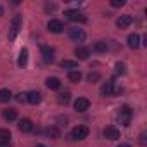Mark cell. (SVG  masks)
<instances>
[{
    "mask_svg": "<svg viewBox=\"0 0 147 147\" xmlns=\"http://www.w3.org/2000/svg\"><path fill=\"white\" fill-rule=\"evenodd\" d=\"M21 24H23V18H21V14H16V16L12 18L11 30H9V35H7L9 42H14V40H16V36H18V33H19V28H21Z\"/></svg>",
    "mask_w": 147,
    "mask_h": 147,
    "instance_id": "1",
    "label": "cell"
},
{
    "mask_svg": "<svg viewBox=\"0 0 147 147\" xmlns=\"http://www.w3.org/2000/svg\"><path fill=\"white\" fill-rule=\"evenodd\" d=\"M88 133H90V130H88L85 125H78V126H75V128H73V131H71V137L75 138V140H85V138L88 137Z\"/></svg>",
    "mask_w": 147,
    "mask_h": 147,
    "instance_id": "2",
    "label": "cell"
},
{
    "mask_svg": "<svg viewBox=\"0 0 147 147\" xmlns=\"http://www.w3.org/2000/svg\"><path fill=\"white\" fill-rule=\"evenodd\" d=\"M64 16H66L69 21H73V23H87L85 14H83V12H80V11H75V9L66 11V12H64Z\"/></svg>",
    "mask_w": 147,
    "mask_h": 147,
    "instance_id": "3",
    "label": "cell"
},
{
    "mask_svg": "<svg viewBox=\"0 0 147 147\" xmlns=\"http://www.w3.org/2000/svg\"><path fill=\"white\" fill-rule=\"evenodd\" d=\"M131 109L128 107V106H123L121 109H119V113H118V121L121 123V125H125V126H128L130 125V119H131Z\"/></svg>",
    "mask_w": 147,
    "mask_h": 147,
    "instance_id": "4",
    "label": "cell"
},
{
    "mask_svg": "<svg viewBox=\"0 0 147 147\" xmlns=\"http://www.w3.org/2000/svg\"><path fill=\"white\" fill-rule=\"evenodd\" d=\"M69 38H71L73 42H85L87 33H85L82 28L75 26V28H69Z\"/></svg>",
    "mask_w": 147,
    "mask_h": 147,
    "instance_id": "5",
    "label": "cell"
},
{
    "mask_svg": "<svg viewBox=\"0 0 147 147\" xmlns=\"http://www.w3.org/2000/svg\"><path fill=\"white\" fill-rule=\"evenodd\" d=\"M47 30L50 33H62L64 31V23L59 21V19H50L49 24H47Z\"/></svg>",
    "mask_w": 147,
    "mask_h": 147,
    "instance_id": "6",
    "label": "cell"
},
{
    "mask_svg": "<svg viewBox=\"0 0 147 147\" xmlns=\"http://www.w3.org/2000/svg\"><path fill=\"white\" fill-rule=\"evenodd\" d=\"M88 107H90V100H88V99H85V97H78V99L75 100V111H78V113H85V111H88Z\"/></svg>",
    "mask_w": 147,
    "mask_h": 147,
    "instance_id": "7",
    "label": "cell"
},
{
    "mask_svg": "<svg viewBox=\"0 0 147 147\" xmlns=\"http://www.w3.org/2000/svg\"><path fill=\"white\" fill-rule=\"evenodd\" d=\"M102 133H104V137H106L107 140H118V138L121 137V133H119V130H118L116 126H106Z\"/></svg>",
    "mask_w": 147,
    "mask_h": 147,
    "instance_id": "8",
    "label": "cell"
},
{
    "mask_svg": "<svg viewBox=\"0 0 147 147\" xmlns=\"http://www.w3.org/2000/svg\"><path fill=\"white\" fill-rule=\"evenodd\" d=\"M131 23H133V18H131V16H128V14H123V16H119V18L116 19V26H118L119 30L128 28Z\"/></svg>",
    "mask_w": 147,
    "mask_h": 147,
    "instance_id": "9",
    "label": "cell"
},
{
    "mask_svg": "<svg viewBox=\"0 0 147 147\" xmlns=\"http://www.w3.org/2000/svg\"><path fill=\"white\" fill-rule=\"evenodd\" d=\"M40 52H42L45 62H54V49H52V47H49V45H42V47H40Z\"/></svg>",
    "mask_w": 147,
    "mask_h": 147,
    "instance_id": "10",
    "label": "cell"
},
{
    "mask_svg": "<svg viewBox=\"0 0 147 147\" xmlns=\"http://www.w3.org/2000/svg\"><path fill=\"white\" fill-rule=\"evenodd\" d=\"M100 94H102L104 97H109V95L116 94V90H114V82H113V80H109V82L102 83V87H100Z\"/></svg>",
    "mask_w": 147,
    "mask_h": 147,
    "instance_id": "11",
    "label": "cell"
},
{
    "mask_svg": "<svg viewBox=\"0 0 147 147\" xmlns=\"http://www.w3.org/2000/svg\"><path fill=\"white\" fill-rule=\"evenodd\" d=\"M40 100H42V95H40V92H36V90H31V92H28V94H26V102H30V104L36 106V104H40Z\"/></svg>",
    "mask_w": 147,
    "mask_h": 147,
    "instance_id": "12",
    "label": "cell"
},
{
    "mask_svg": "<svg viewBox=\"0 0 147 147\" xmlns=\"http://www.w3.org/2000/svg\"><path fill=\"white\" fill-rule=\"evenodd\" d=\"M18 128H19L23 133H30V131H33V123H31V119H28V118H23V119L19 121Z\"/></svg>",
    "mask_w": 147,
    "mask_h": 147,
    "instance_id": "13",
    "label": "cell"
},
{
    "mask_svg": "<svg viewBox=\"0 0 147 147\" xmlns=\"http://www.w3.org/2000/svg\"><path fill=\"white\" fill-rule=\"evenodd\" d=\"M128 47H130L131 50H137V49L140 47V36H138L137 33L128 35Z\"/></svg>",
    "mask_w": 147,
    "mask_h": 147,
    "instance_id": "14",
    "label": "cell"
},
{
    "mask_svg": "<svg viewBox=\"0 0 147 147\" xmlns=\"http://www.w3.org/2000/svg\"><path fill=\"white\" fill-rule=\"evenodd\" d=\"M11 138H12V135H11L9 130L0 128V145H9L11 144Z\"/></svg>",
    "mask_w": 147,
    "mask_h": 147,
    "instance_id": "15",
    "label": "cell"
},
{
    "mask_svg": "<svg viewBox=\"0 0 147 147\" xmlns=\"http://www.w3.org/2000/svg\"><path fill=\"white\" fill-rule=\"evenodd\" d=\"M75 55H76L78 59H82V61H87L88 55H90V50H88L87 47H76V49H75Z\"/></svg>",
    "mask_w": 147,
    "mask_h": 147,
    "instance_id": "16",
    "label": "cell"
},
{
    "mask_svg": "<svg viewBox=\"0 0 147 147\" xmlns=\"http://www.w3.org/2000/svg\"><path fill=\"white\" fill-rule=\"evenodd\" d=\"M45 85H47V88H50V90H57V88H61V80L55 78V76H52V78H47V80H45Z\"/></svg>",
    "mask_w": 147,
    "mask_h": 147,
    "instance_id": "17",
    "label": "cell"
},
{
    "mask_svg": "<svg viewBox=\"0 0 147 147\" xmlns=\"http://www.w3.org/2000/svg\"><path fill=\"white\" fill-rule=\"evenodd\" d=\"M28 64V49H23L19 52V57H18V66L19 67H24Z\"/></svg>",
    "mask_w": 147,
    "mask_h": 147,
    "instance_id": "18",
    "label": "cell"
},
{
    "mask_svg": "<svg viewBox=\"0 0 147 147\" xmlns=\"http://www.w3.org/2000/svg\"><path fill=\"white\" fill-rule=\"evenodd\" d=\"M67 78H69V82H73V83H78V82L82 80V71H80V69L69 71V73H67Z\"/></svg>",
    "mask_w": 147,
    "mask_h": 147,
    "instance_id": "19",
    "label": "cell"
},
{
    "mask_svg": "<svg viewBox=\"0 0 147 147\" xmlns=\"http://www.w3.org/2000/svg\"><path fill=\"white\" fill-rule=\"evenodd\" d=\"M45 135H47L49 138H59V137H61V130H59L57 126H49V128L45 130Z\"/></svg>",
    "mask_w": 147,
    "mask_h": 147,
    "instance_id": "20",
    "label": "cell"
},
{
    "mask_svg": "<svg viewBox=\"0 0 147 147\" xmlns=\"http://www.w3.org/2000/svg\"><path fill=\"white\" fill-rule=\"evenodd\" d=\"M61 67L73 71V69H76V67H78V62H76V61H69V59H64V61L61 62Z\"/></svg>",
    "mask_w": 147,
    "mask_h": 147,
    "instance_id": "21",
    "label": "cell"
},
{
    "mask_svg": "<svg viewBox=\"0 0 147 147\" xmlns=\"http://www.w3.org/2000/svg\"><path fill=\"white\" fill-rule=\"evenodd\" d=\"M4 118L7 121H14L18 118V111L16 109H4Z\"/></svg>",
    "mask_w": 147,
    "mask_h": 147,
    "instance_id": "22",
    "label": "cell"
},
{
    "mask_svg": "<svg viewBox=\"0 0 147 147\" xmlns=\"http://www.w3.org/2000/svg\"><path fill=\"white\" fill-rule=\"evenodd\" d=\"M11 99H12L11 90H7V88H2V90H0V102H9Z\"/></svg>",
    "mask_w": 147,
    "mask_h": 147,
    "instance_id": "23",
    "label": "cell"
},
{
    "mask_svg": "<svg viewBox=\"0 0 147 147\" xmlns=\"http://www.w3.org/2000/svg\"><path fill=\"white\" fill-rule=\"evenodd\" d=\"M94 50H95V52H106V50H107V42H104V40L95 42V43H94Z\"/></svg>",
    "mask_w": 147,
    "mask_h": 147,
    "instance_id": "24",
    "label": "cell"
},
{
    "mask_svg": "<svg viewBox=\"0 0 147 147\" xmlns=\"http://www.w3.org/2000/svg\"><path fill=\"white\" fill-rule=\"evenodd\" d=\"M69 100H71V94L69 92H64V94H59L57 95V102L59 104H64L66 106V104H69Z\"/></svg>",
    "mask_w": 147,
    "mask_h": 147,
    "instance_id": "25",
    "label": "cell"
},
{
    "mask_svg": "<svg viewBox=\"0 0 147 147\" xmlns=\"http://www.w3.org/2000/svg\"><path fill=\"white\" fill-rule=\"evenodd\" d=\"M116 73H118V75H125V73H126V66L123 62H116Z\"/></svg>",
    "mask_w": 147,
    "mask_h": 147,
    "instance_id": "26",
    "label": "cell"
},
{
    "mask_svg": "<svg viewBox=\"0 0 147 147\" xmlns=\"http://www.w3.org/2000/svg\"><path fill=\"white\" fill-rule=\"evenodd\" d=\"M87 78H88V82H90V83H95V82H99V80H100V75H99V73H90Z\"/></svg>",
    "mask_w": 147,
    "mask_h": 147,
    "instance_id": "27",
    "label": "cell"
},
{
    "mask_svg": "<svg viewBox=\"0 0 147 147\" xmlns=\"http://www.w3.org/2000/svg\"><path fill=\"white\" fill-rule=\"evenodd\" d=\"M111 5L113 7H123L125 2H123V0H111Z\"/></svg>",
    "mask_w": 147,
    "mask_h": 147,
    "instance_id": "28",
    "label": "cell"
},
{
    "mask_svg": "<svg viewBox=\"0 0 147 147\" xmlns=\"http://www.w3.org/2000/svg\"><path fill=\"white\" fill-rule=\"evenodd\" d=\"M16 100L18 102H26V94H18L16 95Z\"/></svg>",
    "mask_w": 147,
    "mask_h": 147,
    "instance_id": "29",
    "label": "cell"
},
{
    "mask_svg": "<svg viewBox=\"0 0 147 147\" xmlns=\"http://www.w3.org/2000/svg\"><path fill=\"white\" fill-rule=\"evenodd\" d=\"M45 11H47V12L55 11V4H47V5H45Z\"/></svg>",
    "mask_w": 147,
    "mask_h": 147,
    "instance_id": "30",
    "label": "cell"
},
{
    "mask_svg": "<svg viewBox=\"0 0 147 147\" xmlns=\"http://www.w3.org/2000/svg\"><path fill=\"white\" fill-rule=\"evenodd\" d=\"M140 144H145V133L140 135Z\"/></svg>",
    "mask_w": 147,
    "mask_h": 147,
    "instance_id": "31",
    "label": "cell"
},
{
    "mask_svg": "<svg viewBox=\"0 0 147 147\" xmlns=\"http://www.w3.org/2000/svg\"><path fill=\"white\" fill-rule=\"evenodd\" d=\"M118 147H131V145H128V144H119Z\"/></svg>",
    "mask_w": 147,
    "mask_h": 147,
    "instance_id": "32",
    "label": "cell"
},
{
    "mask_svg": "<svg viewBox=\"0 0 147 147\" xmlns=\"http://www.w3.org/2000/svg\"><path fill=\"white\" fill-rule=\"evenodd\" d=\"M2 14H4V7H2V5H0V16H2Z\"/></svg>",
    "mask_w": 147,
    "mask_h": 147,
    "instance_id": "33",
    "label": "cell"
},
{
    "mask_svg": "<svg viewBox=\"0 0 147 147\" xmlns=\"http://www.w3.org/2000/svg\"><path fill=\"white\" fill-rule=\"evenodd\" d=\"M36 147H47V145H43V144H38V145H36Z\"/></svg>",
    "mask_w": 147,
    "mask_h": 147,
    "instance_id": "34",
    "label": "cell"
},
{
    "mask_svg": "<svg viewBox=\"0 0 147 147\" xmlns=\"http://www.w3.org/2000/svg\"><path fill=\"white\" fill-rule=\"evenodd\" d=\"M0 147H5V145H0Z\"/></svg>",
    "mask_w": 147,
    "mask_h": 147,
    "instance_id": "35",
    "label": "cell"
}]
</instances>
